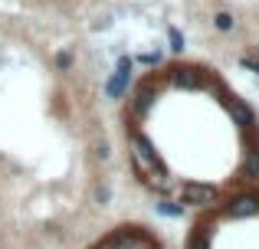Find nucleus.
<instances>
[{
	"instance_id": "f257e3e1",
	"label": "nucleus",
	"mask_w": 259,
	"mask_h": 249,
	"mask_svg": "<svg viewBox=\"0 0 259 249\" xmlns=\"http://www.w3.org/2000/svg\"><path fill=\"white\" fill-rule=\"evenodd\" d=\"M220 213L227 220H249V217H256V213H259V193L256 190L233 193V197L220 207Z\"/></svg>"
},
{
	"instance_id": "f03ea898",
	"label": "nucleus",
	"mask_w": 259,
	"mask_h": 249,
	"mask_svg": "<svg viewBox=\"0 0 259 249\" xmlns=\"http://www.w3.org/2000/svg\"><path fill=\"white\" fill-rule=\"evenodd\" d=\"M177 197L187 207H210V204H217V187L197 184V180H184V184L177 187Z\"/></svg>"
},
{
	"instance_id": "7ed1b4c3",
	"label": "nucleus",
	"mask_w": 259,
	"mask_h": 249,
	"mask_svg": "<svg viewBox=\"0 0 259 249\" xmlns=\"http://www.w3.org/2000/svg\"><path fill=\"white\" fill-rule=\"evenodd\" d=\"M132 69H135V59L132 56H121L118 66H115V76L105 82V98H121L132 85Z\"/></svg>"
},
{
	"instance_id": "20e7f679",
	"label": "nucleus",
	"mask_w": 259,
	"mask_h": 249,
	"mask_svg": "<svg viewBox=\"0 0 259 249\" xmlns=\"http://www.w3.org/2000/svg\"><path fill=\"white\" fill-rule=\"evenodd\" d=\"M171 82L177 85V89L197 92V89H207L210 76L203 69H197V66H177V69H171Z\"/></svg>"
},
{
	"instance_id": "39448f33",
	"label": "nucleus",
	"mask_w": 259,
	"mask_h": 249,
	"mask_svg": "<svg viewBox=\"0 0 259 249\" xmlns=\"http://www.w3.org/2000/svg\"><path fill=\"white\" fill-rule=\"evenodd\" d=\"M154 98H158V85H154V79H148V82L138 89V95H135V112L145 115V112L154 105Z\"/></svg>"
},
{
	"instance_id": "423d86ee",
	"label": "nucleus",
	"mask_w": 259,
	"mask_h": 249,
	"mask_svg": "<svg viewBox=\"0 0 259 249\" xmlns=\"http://www.w3.org/2000/svg\"><path fill=\"white\" fill-rule=\"evenodd\" d=\"M227 109H230L233 122L240 125L243 131H249V128H253V112L246 109V102H240V98H230V102H227Z\"/></svg>"
},
{
	"instance_id": "0eeeda50",
	"label": "nucleus",
	"mask_w": 259,
	"mask_h": 249,
	"mask_svg": "<svg viewBox=\"0 0 259 249\" xmlns=\"http://www.w3.org/2000/svg\"><path fill=\"white\" fill-rule=\"evenodd\" d=\"M187 249H210V223H207V220H200V223L194 226Z\"/></svg>"
},
{
	"instance_id": "6e6552de",
	"label": "nucleus",
	"mask_w": 259,
	"mask_h": 249,
	"mask_svg": "<svg viewBox=\"0 0 259 249\" xmlns=\"http://www.w3.org/2000/svg\"><path fill=\"white\" fill-rule=\"evenodd\" d=\"M259 177V147L246 151V161H243V180H256Z\"/></svg>"
},
{
	"instance_id": "1a4fd4ad",
	"label": "nucleus",
	"mask_w": 259,
	"mask_h": 249,
	"mask_svg": "<svg viewBox=\"0 0 259 249\" xmlns=\"http://www.w3.org/2000/svg\"><path fill=\"white\" fill-rule=\"evenodd\" d=\"M233 23H236L233 13H227V10H220V13L213 17V26H217L220 33H230V30H233Z\"/></svg>"
},
{
	"instance_id": "9d476101",
	"label": "nucleus",
	"mask_w": 259,
	"mask_h": 249,
	"mask_svg": "<svg viewBox=\"0 0 259 249\" xmlns=\"http://www.w3.org/2000/svg\"><path fill=\"white\" fill-rule=\"evenodd\" d=\"M158 213H164V217H184V204H174V200H161V204H158Z\"/></svg>"
},
{
	"instance_id": "9b49d317",
	"label": "nucleus",
	"mask_w": 259,
	"mask_h": 249,
	"mask_svg": "<svg viewBox=\"0 0 259 249\" xmlns=\"http://www.w3.org/2000/svg\"><path fill=\"white\" fill-rule=\"evenodd\" d=\"M167 39H171V49H174V53H181V49H184V36L174 30V26L167 30Z\"/></svg>"
},
{
	"instance_id": "f8f14e48",
	"label": "nucleus",
	"mask_w": 259,
	"mask_h": 249,
	"mask_svg": "<svg viewBox=\"0 0 259 249\" xmlns=\"http://www.w3.org/2000/svg\"><path fill=\"white\" fill-rule=\"evenodd\" d=\"M95 200H99V204H108V200H112V187L99 184V187H95Z\"/></svg>"
},
{
	"instance_id": "ddd939ff",
	"label": "nucleus",
	"mask_w": 259,
	"mask_h": 249,
	"mask_svg": "<svg viewBox=\"0 0 259 249\" xmlns=\"http://www.w3.org/2000/svg\"><path fill=\"white\" fill-rule=\"evenodd\" d=\"M138 63H145V66H161V53H145V56H138Z\"/></svg>"
},
{
	"instance_id": "4468645a",
	"label": "nucleus",
	"mask_w": 259,
	"mask_h": 249,
	"mask_svg": "<svg viewBox=\"0 0 259 249\" xmlns=\"http://www.w3.org/2000/svg\"><path fill=\"white\" fill-rule=\"evenodd\" d=\"M56 66H59V69H69V66H72V56H69V53H59V56H56Z\"/></svg>"
},
{
	"instance_id": "2eb2a0df",
	"label": "nucleus",
	"mask_w": 259,
	"mask_h": 249,
	"mask_svg": "<svg viewBox=\"0 0 259 249\" xmlns=\"http://www.w3.org/2000/svg\"><path fill=\"white\" fill-rule=\"evenodd\" d=\"M95 154H99V158H102V161H105V158H108V154H112V147H108V144H105V141H102V144H99V147H95Z\"/></svg>"
}]
</instances>
